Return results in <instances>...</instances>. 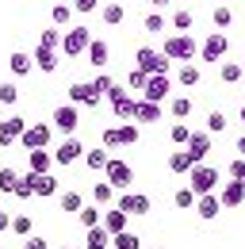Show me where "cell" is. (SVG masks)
Listing matches in <instances>:
<instances>
[{
  "label": "cell",
  "mask_w": 245,
  "mask_h": 249,
  "mask_svg": "<svg viewBox=\"0 0 245 249\" xmlns=\"http://www.w3.org/2000/svg\"><path fill=\"white\" fill-rule=\"evenodd\" d=\"M161 54H165L169 62H195L199 42H195L192 35H169V38H165V46H161Z\"/></svg>",
  "instance_id": "1"
},
{
  "label": "cell",
  "mask_w": 245,
  "mask_h": 249,
  "mask_svg": "<svg viewBox=\"0 0 245 249\" xmlns=\"http://www.w3.org/2000/svg\"><path fill=\"white\" fill-rule=\"evenodd\" d=\"M188 188H192L195 196L214 192V188H218V169H214V165H207V161L192 165V169H188Z\"/></svg>",
  "instance_id": "2"
},
{
  "label": "cell",
  "mask_w": 245,
  "mask_h": 249,
  "mask_svg": "<svg viewBox=\"0 0 245 249\" xmlns=\"http://www.w3.org/2000/svg\"><path fill=\"white\" fill-rule=\"evenodd\" d=\"M88 42H92V31L88 27H65V31H61V54H65V58H81V54H85V50H88Z\"/></svg>",
  "instance_id": "3"
},
{
  "label": "cell",
  "mask_w": 245,
  "mask_h": 249,
  "mask_svg": "<svg viewBox=\"0 0 245 249\" xmlns=\"http://www.w3.org/2000/svg\"><path fill=\"white\" fill-rule=\"evenodd\" d=\"M50 138H54V126L50 123H27L16 142H19L23 150H50Z\"/></svg>",
  "instance_id": "4"
},
{
  "label": "cell",
  "mask_w": 245,
  "mask_h": 249,
  "mask_svg": "<svg viewBox=\"0 0 245 249\" xmlns=\"http://www.w3.org/2000/svg\"><path fill=\"white\" fill-rule=\"evenodd\" d=\"M104 177H107V184L115 188V192H126V188L134 184V169H130L122 157H107V165H104Z\"/></svg>",
  "instance_id": "5"
},
{
  "label": "cell",
  "mask_w": 245,
  "mask_h": 249,
  "mask_svg": "<svg viewBox=\"0 0 245 249\" xmlns=\"http://www.w3.org/2000/svg\"><path fill=\"white\" fill-rule=\"evenodd\" d=\"M134 65H138L146 77H157V73H169V65H173V62H169L161 50H153V46H142V50L134 54Z\"/></svg>",
  "instance_id": "6"
},
{
  "label": "cell",
  "mask_w": 245,
  "mask_h": 249,
  "mask_svg": "<svg viewBox=\"0 0 245 249\" xmlns=\"http://www.w3.org/2000/svg\"><path fill=\"white\" fill-rule=\"evenodd\" d=\"M226 50H230V38H226L222 31H211L203 42H199V54H195V58H199V62H214V65H218L222 58H226Z\"/></svg>",
  "instance_id": "7"
},
{
  "label": "cell",
  "mask_w": 245,
  "mask_h": 249,
  "mask_svg": "<svg viewBox=\"0 0 245 249\" xmlns=\"http://www.w3.org/2000/svg\"><path fill=\"white\" fill-rule=\"evenodd\" d=\"M50 126L58 130V134H77V126H81V111H77V104H61L54 107V115H50Z\"/></svg>",
  "instance_id": "8"
},
{
  "label": "cell",
  "mask_w": 245,
  "mask_h": 249,
  "mask_svg": "<svg viewBox=\"0 0 245 249\" xmlns=\"http://www.w3.org/2000/svg\"><path fill=\"white\" fill-rule=\"evenodd\" d=\"M104 96L111 100V111H115V119H126V123L134 119V104H138V100L126 92V85H111Z\"/></svg>",
  "instance_id": "9"
},
{
  "label": "cell",
  "mask_w": 245,
  "mask_h": 249,
  "mask_svg": "<svg viewBox=\"0 0 245 249\" xmlns=\"http://www.w3.org/2000/svg\"><path fill=\"white\" fill-rule=\"evenodd\" d=\"M50 157H54V165H58V169H65V165H73V161H81V157H85V146H81V138H77V134H69V138H61L58 146L50 150Z\"/></svg>",
  "instance_id": "10"
},
{
  "label": "cell",
  "mask_w": 245,
  "mask_h": 249,
  "mask_svg": "<svg viewBox=\"0 0 245 249\" xmlns=\"http://www.w3.org/2000/svg\"><path fill=\"white\" fill-rule=\"evenodd\" d=\"M115 207L126 215H150L153 211L150 196H142V192H115Z\"/></svg>",
  "instance_id": "11"
},
{
  "label": "cell",
  "mask_w": 245,
  "mask_h": 249,
  "mask_svg": "<svg viewBox=\"0 0 245 249\" xmlns=\"http://www.w3.org/2000/svg\"><path fill=\"white\" fill-rule=\"evenodd\" d=\"M169 92H173V77H169V73H157V77H146L142 100H150V104H165Z\"/></svg>",
  "instance_id": "12"
},
{
  "label": "cell",
  "mask_w": 245,
  "mask_h": 249,
  "mask_svg": "<svg viewBox=\"0 0 245 249\" xmlns=\"http://www.w3.org/2000/svg\"><path fill=\"white\" fill-rule=\"evenodd\" d=\"M211 134H207V130H192V134H188V142H184V150H188V157H192V161H195V165H199V161H207V154H211Z\"/></svg>",
  "instance_id": "13"
},
{
  "label": "cell",
  "mask_w": 245,
  "mask_h": 249,
  "mask_svg": "<svg viewBox=\"0 0 245 249\" xmlns=\"http://www.w3.org/2000/svg\"><path fill=\"white\" fill-rule=\"evenodd\" d=\"M214 196H218V203L230 211V207H242L245 203V184L242 180H226V184H218L214 188Z\"/></svg>",
  "instance_id": "14"
},
{
  "label": "cell",
  "mask_w": 245,
  "mask_h": 249,
  "mask_svg": "<svg viewBox=\"0 0 245 249\" xmlns=\"http://www.w3.org/2000/svg\"><path fill=\"white\" fill-rule=\"evenodd\" d=\"M69 104H77V107H96V104H100L96 85H92V81H77V85H69Z\"/></svg>",
  "instance_id": "15"
},
{
  "label": "cell",
  "mask_w": 245,
  "mask_h": 249,
  "mask_svg": "<svg viewBox=\"0 0 245 249\" xmlns=\"http://www.w3.org/2000/svg\"><path fill=\"white\" fill-rule=\"evenodd\" d=\"M85 58H88L92 69H107V62H111V46H107L104 38H92L88 50H85Z\"/></svg>",
  "instance_id": "16"
},
{
  "label": "cell",
  "mask_w": 245,
  "mask_h": 249,
  "mask_svg": "<svg viewBox=\"0 0 245 249\" xmlns=\"http://www.w3.org/2000/svg\"><path fill=\"white\" fill-rule=\"evenodd\" d=\"M23 126H27V119H23V115H8V119L0 123V146L8 150V146H12V142L23 134Z\"/></svg>",
  "instance_id": "17"
},
{
  "label": "cell",
  "mask_w": 245,
  "mask_h": 249,
  "mask_svg": "<svg viewBox=\"0 0 245 249\" xmlns=\"http://www.w3.org/2000/svg\"><path fill=\"white\" fill-rule=\"evenodd\" d=\"M126 211H119V207H115V203H111V207H104V215H100V226H104V230H107V234H119V230H126Z\"/></svg>",
  "instance_id": "18"
},
{
  "label": "cell",
  "mask_w": 245,
  "mask_h": 249,
  "mask_svg": "<svg viewBox=\"0 0 245 249\" xmlns=\"http://www.w3.org/2000/svg\"><path fill=\"white\" fill-rule=\"evenodd\" d=\"M58 46H35V58H31V62H35V69H42V73H54V69H58Z\"/></svg>",
  "instance_id": "19"
},
{
  "label": "cell",
  "mask_w": 245,
  "mask_h": 249,
  "mask_svg": "<svg viewBox=\"0 0 245 249\" xmlns=\"http://www.w3.org/2000/svg\"><path fill=\"white\" fill-rule=\"evenodd\" d=\"M218 211H222V203H218V196H214V192H207V196H195V215L203 218V222L218 218Z\"/></svg>",
  "instance_id": "20"
},
{
  "label": "cell",
  "mask_w": 245,
  "mask_h": 249,
  "mask_svg": "<svg viewBox=\"0 0 245 249\" xmlns=\"http://www.w3.org/2000/svg\"><path fill=\"white\" fill-rule=\"evenodd\" d=\"M165 107L161 104H150V100H138L134 104V123H161Z\"/></svg>",
  "instance_id": "21"
},
{
  "label": "cell",
  "mask_w": 245,
  "mask_h": 249,
  "mask_svg": "<svg viewBox=\"0 0 245 249\" xmlns=\"http://www.w3.org/2000/svg\"><path fill=\"white\" fill-rule=\"evenodd\" d=\"M35 196H42V199L58 196V177L54 173H35Z\"/></svg>",
  "instance_id": "22"
},
{
  "label": "cell",
  "mask_w": 245,
  "mask_h": 249,
  "mask_svg": "<svg viewBox=\"0 0 245 249\" xmlns=\"http://www.w3.org/2000/svg\"><path fill=\"white\" fill-rule=\"evenodd\" d=\"M176 81H180L184 89H195V85L203 81V73H199V65H195V62H180V69H176Z\"/></svg>",
  "instance_id": "23"
},
{
  "label": "cell",
  "mask_w": 245,
  "mask_h": 249,
  "mask_svg": "<svg viewBox=\"0 0 245 249\" xmlns=\"http://www.w3.org/2000/svg\"><path fill=\"white\" fill-rule=\"evenodd\" d=\"M27 165H31V173H50L54 157H50V150H27Z\"/></svg>",
  "instance_id": "24"
},
{
  "label": "cell",
  "mask_w": 245,
  "mask_h": 249,
  "mask_svg": "<svg viewBox=\"0 0 245 249\" xmlns=\"http://www.w3.org/2000/svg\"><path fill=\"white\" fill-rule=\"evenodd\" d=\"M169 27H173V35H192V27H195V16H192L188 8H180V12H173Z\"/></svg>",
  "instance_id": "25"
},
{
  "label": "cell",
  "mask_w": 245,
  "mask_h": 249,
  "mask_svg": "<svg viewBox=\"0 0 245 249\" xmlns=\"http://www.w3.org/2000/svg\"><path fill=\"white\" fill-rule=\"evenodd\" d=\"M107 157H111V150H104V146H92V150H85V165H88L92 173H104V165H107Z\"/></svg>",
  "instance_id": "26"
},
{
  "label": "cell",
  "mask_w": 245,
  "mask_h": 249,
  "mask_svg": "<svg viewBox=\"0 0 245 249\" xmlns=\"http://www.w3.org/2000/svg\"><path fill=\"white\" fill-rule=\"evenodd\" d=\"M107 246H111V234L104 226H88L85 230V249H107Z\"/></svg>",
  "instance_id": "27"
},
{
  "label": "cell",
  "mask_w": 245,
  "mask_h": 249,
  "mask_svg": "<svg viewBox=\"0 0 245 249\" xmlns=\"http://www.w3.org/2000/svg\"><path fill=\"white\" fill-rule=\"evenodd\" d=\"M81 203H85V199H81V192H73V188L58 192V207L65 211V215H77V211H81Z\"/></svg>",
  "instance_id": "28"
},
{
  "label": "cell",
  "mask_w": 245,
  "mask_h": 249,
  "mask_svg": "<svg viewBox=\"0 0 245 249\" xmlns=\"http://www.w3.org/2000/svg\"><path fill=\"white\" fill-rule=\"evenodd\" d=\"M242 62H218V81H222V85H238V81H242Z\"/></svg>",
  "instance_id": "29"
},
{
  "label": "cell",
  "mask_w": 245,
  "mask_h": 249,
  "mask_svg": "<svg viewBox=\"0 0 245 249\" xmlns=\"http://www.w3.org/2000/svg\"><path fill=\"white\" fill-rule=\"evenodd\" d=\"M8 69H12L16 77H27L31 69H35V62H31V54H23V50H16V54L8 58Z\"/></svg>",
  "instance_id": "30"
},
{
  "label": "cell",
  "mask_w": 245,
  "mask_h": 249,
  "mask_svg": "<svg viewBox=\"0 0 245 249\" xmlns=\"http://www.w3.org/2000/svg\"><path fill=\"white\" fill-rule=\"evenodd\" d=\"M100 215H104L100 203H81V211H77V218H81L85 230H88V226H100Z\"/></svg>",
  "instance_id": "31"
},
{
  "label": "cell",
  "mask_w": 245,
  "mask_h": 249,
  "mask_svg": "<svg viewBox=\"0 0 245 249\" xmlns=\"http://www.w3.org/2000/svg\"><path fill=\"white\" fill-rule=\"evenodd\" d=\"M100 19H104L107 27H119L122 19H126V8H122V4H104V8H100Z\"/></svg>",
  "instance_id": "32"
},
{
  "label": "cell",
  "mask_w": 245,
  "mask_h": 249,
  "mask_svg": "<svg viewBox=\"0 0 245 249\" xmlns=\"http://www.w3.org/2000/svg\"><path fill=\"white\" fill-rule=\"evenodd\" d=\"M50 23H54V27H69V23H73V4H69V0L50 8Z\"/></svg>",
  "instance_id": "33"
},
{
  "label": "cell",
  "mask_w": 245,
  "mask_h": 249,
  "mask_svg": "<svg viewBox=\"0 0 245 249\" xmlns=\"http://www.w3.org/2000/svg\"><path fill=\"white\" fill-rule=\"evenodd\" d=\"M192 165H195V161L188 157V150H176V154H169V173H176V177H184Z\"/></svg>",
  "instance_id": "34"
},
{
  "label": "cell",
  "mask_w": 245,
  "mask_h": 249,
  "mask_svg": "<svg viewBox=\"0 0 245 249\" xmlns=\"http://www.w3.org/2000/svg\"><path fill=\"white\" fill-rule=\"evenodd\" d=\"M142 31L146 35H161V31H169V19H165L161 12H150V16L142 19Z\"/></svg>",
  "instance_id": "35"
},
{
  "label": "cell",
  "mask_w": 245,
  "mask_h": 249,
  "mask_svg": "<svg viewBox=\"0 0 245 249\" xmlns=\"http://www.w3.org/2000/svg\"><path fill=\"white\" fill-rule=\"evenodd\" d=\"M92 203H100V207H111V203H115V188L107 184V180H104V184H96V188H92Z\"/></svg>",
  "instance_id": "36"
},
{
  "label": "cell",
  "mask_w": 245,
  "mask_h": 249,
  "mask_svg": "<svg viewBox=\"0 0 245 249\" xmlns=\"http://www.w3.org/2000/svg\"><path fill=\"white\" fill-rule=\"evenodd\" d=\"M12 196H19V199H31V196H35V173H19V180H16V192H12Z\"/></svg>",
  "instance_id": "37"
},
{
  "label": "cell",
  "mask_w": 245,
  "mask_h": 249,
  "mask_svg": "<svg viewBox=\"0 0 245 249\" xmlns=\"http://www.w3.org/2000/svg\"><path fill=\"white\" fill-rule=\"evenodd\" d=\"M111 249H142V242H138V234L119 230V234H111Z\"/></svg>",
  "instance_id": "38"
},
{
  "label": "cell",
  "mask_w": 245,
  "mask_h": 249,
  "mask_svg": "<svg viewBox=\"0 0 245 249\" xmlns=\"http://www.w3.org/2000/svg\"><path fill=\"white\" fill-rule=\"evenodd\" d=\"M169 115H173V119H188V115H192V100H188V96H173V100H169Z\"/></svg>",
  "instance_id": "39"
},
{
  "label": "cell",
  "mask_w": 245,
  "mask_h": 249,
  "mask_svg": "<svg viewBox=\"0 0 245 249\" xmlns=\"http://www.w3.org/2000/svg\"><path fill=\"white\" fill-rule=\"evenodd\" d=\"M8 230H12L16 238H27L31 230H35V218L31 215H12V226H8Z\"/></svg>",
  "instance_id": "40"
},
{
  "label": "cell",
  "mask_w": 245,
  "mask_h": 249,
  "mask_svg": "<svg viewBox=\"0 0 245 249\" xmlns=\"http://www.w3.org/2000/svg\"><path fill=\"white\" fill-rule=\"evenodd\" d=\"M188 134H192V126L184 123V119H173V126H169V138H173V146H184V142H188Z\"/></svg>",
  "instance_id": "41"
},
{
  "label": "cell",
  "mask_w": 245,
  "mask_h": 249,
  "mask_svg": "<svg viewBox=\"0 0 245 249\" xmlns=\"http://www.w3.org/2000/svg\"><path fill=\"white\" fill-rule=\"evenodd\" d=\"M16 180H19V173H16L12 165H4V169H0V192L12 196V192H16Z\"/></svg>",
  "instance_id": "42"
},
{
  "label": "cell",
  "mask_w": 245,
  "mask_h": 249,
  "mask_svg": "<svg viewBox=\"0 0 245 249\" xmlns=\"http://www.w3.org/2000/svg\"><path fill=\"white\" fill-rule=\"evenodd\" d=\"M173 203H176L180 211H192V207H195V192H192V188H176V192H173Z\"/></svg>",
  "instance_id": "43"
},
{
  "label": "cell",
  "mask_w": 245,
  "mask_h": 249,
  "mask_svg": "<svg viewBox=\"0 0 245 249\" xmlns=\"http://www.w3.org/2000/svg\"><path fill=\"white\" fill-rule=\"evenodd\" d=\"M138 138H142V134H138V123H134V119L119 126V142L122 146H138Z\"/></svg>",
  "instance_id": "44"
},
{
  "label": "cell",
  "mask_w": 245,
  "mask_h": 249,
  "mask_svg": "<svg viewBox=\"0 0 245 249\" xmlns=\"http://www.w3.org/2000/svg\"><path fill=\"white\" fill-rule=\"evenodd\" d=\"M211 23H214V31H222V27H230V23H234V12H230L226 4H218V8H214V16H211Z\"/></svg>",
  "instance_id": "45"
},
{
  "label": "cell",
  "mask_w": 245,
  "mask_h": 249,
  "mask_svg": "<svg viewBox=\"0 0 245 249\" xmlns=\"http://www.w3.org/2000/svg\"><path fill=\"white\" fill-rule=\"evenodd\" d=\"M226 126H230V123H226L222 111H211V115H207V134H211V138H214V134H222Z\"/></svg>",
  "instance_id": "46"
},
{
  "label": "cell",
  "mask_w": 245,
  "mask_h": 249,
  "mask_svg": "<svg viewBox=\"0 0 245 249\" xmlns=\"http://www.w3.org/2000/svg\"><path fill=\"white\" fill-rule=\"evenodd\" d=\"M126 89H130V92H142V89H146V73H142L138 65L126 73Z\"/></svg>",
  "instance_id": "47"
},
{
  "label": "cell",
  "mask_w": 245,
  "mask_h": 249,
  "mask_svg": "<svg viewBox=\"0 0 245 249\" xmlns=\"http://www.w3.org/2000/svg\"><path fill=\"white\" fill-rule=\"evenodd\" d=\"M226 177H230V180H242V184H245V157H234V161L226 165Z\"/></svg>",
  "instance_id": "48"
},
{
  "label": "cell",
  "mask_w": 245,
  "mask_h": 249,
  "mask_svg": "<svg viewBox=\"0 0 245 249\" xmlns=\"http://www.w3.org/2000/svg\"><path fill=\"white\" fill-rule=\"evenodd\" d=\"M100 142H104V150H119L122 142H119V126H107L104 134H100Z\"/></svg>",
  "instance_id": "49"
},
{
  "label": "cell",
  "mask_w": 245,
  "mask_h": 249,
  "mask_svg": "<svg viewBox=\"0 0 245 249\" xmlns=\"http://www.w3.org/2000/svg\"><path fill=\"white\" fill-rule=\"evenodd\" d=\"M38 46H61V27H46L38 35Z\"/></svg>",
  "instance_id": "50"
},
{
  "label": "cell",
  "mask_w": 245,
  "mask_h": 249,
  "mask_svg": "<svg viewBox=\"0 0 245 249\" xmlns=\"http://www.w3.org/2000/svg\"><path fill=\"white\" fill-rule=\"evenodd\" d=\"M16 100H19V89H16L12 81H8V85H0V104H4V107H12Z\"/></svg>",
  "instance_id": "51"
},
{
  "label": "cell",
  "mask_w": 245,
  "mask_h": 249,
  "mask_svg": "<svg viewBox=\"0 0 245 249\" xmlns=\"http://www.w3.org/2000/svg\"><path fill=\"white\" fill-rule=\"evenodd\" d=\"M92 85H96V92L104 96V92H107V89H111V85H115V81H111V77H107V73H104V69H100V73H96V77H92Z\"/></svg>",
  "instance_id": "52"
},
{
  "label": "cell",
  "mask_w": 245,
  "mask_h": 249,
  "mask_svg": "<svg viewBox=\"0 0 245 249\" xmlns=\"http://www.w3.org/2000/svg\"><path fill=\"white\" fill-rule=\"evenodd\" d=\"M19 249H50V242H46V238H38V234H27Z\"/></svg>",
  "instance_id": "53"
},
{
  "label": "cell",
  "mask_w": 245,
  "mask_h": 249,
  "mask_svg": "<svg viewBox=\"0 0 245 249\" xmlns=\"http://www.w3.org/2000/svg\"><path fill=\"white\" fill-rule=\"evenodd\" d=\"M69 4H73V12H81V16H92L100 0H69Z\"/></svg>",
  "instance_id": "54"
},
{
  "label": "cell",
  "mask_w": 245,
  "mask_h": 249,
  "mask_svg": "<svg viewBox=\"0 0 245 249\" xmlns=\"http://www.w3.org/2000/svg\"><path fill=\"white\" fill-rule=\"evenodd\" d=\"M8 226H12V215H8V211H4V207H0V230H4V234H8Z\"/></svg>",
  "instance_id": "55"
},
{
  "label": "cell",
  "mask_w": 245,
  "mask_h": 249,
  "mask_svg": "<svg viewBox=\"0 0 245 249\" xmlns=\"http://www.w3.org/2000/svg\"><path fill=\"white\" fill-rule=\"evenodd\" d=\"M150 4H153V12H161V8H169L173 0H150Z\"/></svg>",
  "instance_id": "56"
},
{
  "label": "cell",
  "mask_w": 245,
  "mask_h": 249,
  "mask_svg": "<svg viewBox=\"0 0 245 249\" xmlns=\"http://www.w3.org/2000/svg\"><path fill=\"white\" fill-rule=\"evenodd\" d=\"M234 150H238V157H245V134L238 138V146H234Z\"/></svg>",
  "instance_id": "57"
},
{
  "label": "cell",
  "mask_w": 245,
  "mask_h": 249,
  "mask_svg": "<svg viewBox=\"0 0 245 249\" xmlns=\"http://www.w3.org/2000/svg\"><path fill=\"white\" fill-rule=\"evenodd\" d=\"M238 119H242V123H245V104H242V111H238Z\"/></svg>",
  "instance_id": "58"
},
{
  "label": "cell",
  "mask_w": 245,
  "mask_h": 249,
  "mask_svg": "<svg viewBox=\"0 0 245 249\" xmlns=\"http://www.w3.org/2000/svg\"><path fill=\"white\" fill-rule=\"evenodd\" d=\"M58 249H77V246H58Z\"/></svg>",
  "instance_id": "59"
},
{
  "label": "cell",
  "mask_w": 245,
  "mask_h": 249,
  "mask_svg": "<svg viewBox=\"0 0 245 249\" xmlns=\"http://www.w3.org/2000/svg\"><path fill=\"white\" fill-rule=\"evenodd\" d=\"M150 249H165V246H150Z\"/></svg>",
  "instance_id": "60"
},
{
  "label": "cell",
  "mask_w": 245,
  "mask_h": 249,
  "mask_svg": "<svg viewBox=\"0 0 245 249\" xmlns=\"http://www.w3.org/2000/svg\"><path fill=\"white\" fill-rule=\"evenodd\" d=\"M242 69H245V62H242Z\"/></svg>",
  "instance_id": "61"
}]
</instances>
